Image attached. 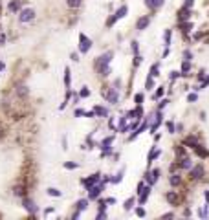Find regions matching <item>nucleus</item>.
Returning a JSON list of instances; mask_svg holds the SVG:
<instances>
[{
  "instance_id": "473e14b6",
  "label": "nucleus",
  "mask_w": 209,
  "mask_h": 220,
  "mask_svg": "<svg viewBox=\"0 0 209 220\" xmlns=\"http://www.w3.org/2000/svg\"><path fill=\"white\" fill-rule=\"evenodd\" d=\"M132 51H134V53H138V42H136V40L132 42Z\"/></svg>"
},
{
  "instance_id": "2eb2a0df",
  "label": "nucleus",
  "mask_w": 209,
  "mask_h": 220,
  "mask_svg": "<svg viewBox=\"0 0 209 220\" xmlns=\"http://www.w3.org/2000/svg\"><path fill=\"white\" fill-rule=\"evenodd\" d=\"M66 4H68L70 7H79L83 4V0H66Z\"/></svg>"
},
{
  "instance_id": "58836bf2",
  "label": "nucleus",
  "mask_w": 209,
  "mask_h": 220,
  "mask_svg": "<svg viewBox=\"0 0 209 220\" xmlns=\"http://www.w3.org/2000/svg\"><path fill=\"white\" fill-rule=\"evenodd\" d=\"M0 70H4V62H0Z\"/></svg>"
},
{
  "instance_id": "9b49d317",
  "label": "nucleus",
  "mask_w": 209,
  "mask_h": 220,
  "mask_svg": "<svg viewBox=\"0 0 209 220\" xmlns=\"http://www.w3.org/2000/svg\"><path fill=\"white\" fill-rule=\"evenodd\" d=\"M163 2H165V0H147V6L150 9H158L160 6H163Z\"/></svg>"
},
{
  "instance_id": "423d86ee",
  "label": "nucleus",
  "mask_w": 209,
  "mask_h": 220,
  "mask_svg": "<svg viewBox=\"0 0 209 220\" xmlns=\"http://www.w3.org/2000/svg\"><path fill=\"white\" fill-rule=\"evenodd\" d=\"M149 24H150V18H149V17H141V18L138 20V22H136V29L143 31V29H145Z\"/></svg>"
},
{
  "instance_id": "f8f14e48",
  "label": "nucleus",
  "mask_w": 209,
  "mask_h": 220,
  "mask_svg": "<svg viewBox=\"0 0 209 220\" xmlns=\"http://www.w3.org/2000/svg\"><path fill=\"white\" fill-rule=\"evenodd\" d=\"M165 198H167V202H171V204H178V194L176 193H167Z\"/></svg>"
},
{
  "instance_id": "a211bd4d",
  "label": "nucleus",
  "mask_w": 209,
  "mask_h": 220,
  "mask_svg": "<svg viewBox=\"0 0 209 220\" xmlns=\"http://www.w3.org/2000/svg\"><path fill=\"white\" fill-rule=\"evenodd\" d=\"M17 94H18V96H26V94H28V88H26L24 85H22V86H18V90H17Z\"/></svg>"
},
{
  "instance_id": "5701e85b",
  "label": "nucleus",
  "mask_w": 209,
  "mask_h": 220,
  "mask_svg": "<svg viewBox=\"0 0 209 220\" xmlns=\"http://www.w3.org/2000/svg\"><path fill=\"white\" fill-rule=\"evenodd\" d=\"M150 75H152V77H158V64H154V66H152V70H150Z\"/></svg>"
},
{
  "instance_id": "393cba45",
  "label": "nucleus",
  "mask_w": 209,
  "mask_h": 220,
  "mask_svg": "<svg viewBox=\"0 0 209 220\" xmlns=\"http://www.w3.org/2000/svg\"><path fill=\"white\" fill-rule=\"evenodd\" d=\"M189 68H191V64H189V61H185L183 64H182V70L183 72H189Z\"/></svg>"
},
{
  "instance_id": "aec40b11",
  "label": "nucleus",
  "mask_w": 209,
  "mask_h": 220,
  "mask_svg": "<svg viewBox=\"0 0 209 220\" xmlns=\"http://www.w3.org/2000/svg\"><path fill=\"white\" fill-rule=\"evenodd\" d=\"M48 194L50 196H61V191H57V189H53V187H51V189H48Z\"/></svg>"
},
{
  "instance_id": "ddd939ff",
  "label": "nucleus",
  "mask_w": 209,
  "mask_h": 220,
  "mask_svg": "<svg viewBox=\"0 0 209 220\" xmlns=\"http://www.w3.org/2000/svg\"><path fill=\"white\" fill-rule=\"evenodd\" d=\"M18 9H20V0H13V2L9 4V11L15 13V11H18Z\"/></svg>"
},
{
  "instance_id": "f704fd0d",
  "label": "nucleus",
  "mask_w": 209,
  "mask_h": 220,
  "mask_svg": "<svg viewBox=\"0 0 209 220\" xmlns=\"http://www.w3.org/2000/svg\"><path fill=\"white\" fill-rule=\"evenodd\" d=\"M182 28H183V31H189L191 29V24H182Z\"/></svg>"
},
{
  "instance_id": "6ab92c4d",
  "label": "nucleus",
  "mask_w": 209,
  "mask_h": 220,
  "mask_svg": "<svg viewBox=\"0 0 209 220\" xmlns=\"http://www.w3.org/2000/svg\"><path fill=\"white\" fill-rule=\"evenodd\" d=\"M171 183H172V185H178V183H180V176H178V174H172Z\"/></svg>"
},
{
  "instance_id": "4c0bfd02",
  "label": "nucleus",
  "mask_w": 209,
  "mask_h": 220,
  "mask_svg": "<svg viewBox=\"0 0 209 220\" xmlns=\"http://www.w3.org/2000/svg\"><path fill=\"white\" fill-rule=\"evenodd\" d=\"M167 129H169V132H174V127H172V123H167Z\"/></svg>"
},
{
  "instance_id": "20e7f679",
  "label": "nucleus",
  "mask_w": 209,
  "mask_h": 220,
  "mask_svg": "<svg viewBox=\"0 0 209 220\" xmlns=\"http://www.w3.org/2000/svg\"><path fill=\"white\" fill-rule=\"evenodd\" d=\"M127 11H128V7H127V6H121V7L117 9V11H116V15H114L112 18H110V20H108V26H112V24L116 22V20H117V18H121V17H125V13H127Z\"/></svg>"
},
{
  "instance_id": "dca6fc26",
  "label": "nucleus",
  "mask_w": 209,
  "mask_h": 220,
  "mask_svg": "<svg viewBox=\"0 0 209 220\" xmlns=\"http://www.w3.org/2000/svg\"><path fill=\"white\" fill-rule=\"evenodd\" d=\"M86 205H88V200H79L77 202V209H79V211H84Z\"/></svg>"
},
{
  "instance_id": "2f4dec72",
  "label": "nucleus",
  "mask_w": 209,
  "mask_h": 220,
  "mask_svg": "<svg viewBox=\"0 0 209 220\" xmlns=\"http://www.w3.org/2000/svg\"><path fill=\"white\" fill-rule=\"evenodd\" d=\"M64 167H66V169H75V167H77V163H66Z\"/></svg>"
},
{
  "instance_id": "412c9836",
  "label": "nucleus",
  "mask_w": 209,
  "mask_h": 220,
  "mask_svg": "<svg viewBox=\"0 0 209 220\" xmlns=\"http://www.w3.org/2000/svg\"><path fill=\"white\" fill-rule=\"evenodd\" d=\"M15 194H17V196H22V194H24V187H22V185L15 187Z\"/></svg>"
},
{
  "instance_id": "f03ea898",
  "label": "nucleus",
  "mask_w": 209,
  "mask_h": 220,
  "mask_svg": "<svg viewBox=\"0 0 209 220\" xmlns=\"http://www.w3.org/2000/svg\"><path fill=\"white\" fill-rule=\"evenodd\" d=\"M33 17H35V11H33V9H24V11H20L18 20L20 22H29V20H33Z\"/></svg>"
},
{
  "instance_id": "4468645a",
  "label": "nucleus",
  "mask_w": 209,
  "mask_h": 220,
  "mask_svg": "<svg viewBox=\"0 0 209 220\" xmlns=\"http://www.w3.org/2000/svg\"><path fill=\"white\" fill-rule=\"evenodd\" d=\"M97 180H99V174H94L92 178H88V180H84V185H88V187H92V185H94V183H95Z\"/></svg>"
},
{
  "instance_id": "b1692460",
  "label": "nucleus",
  "mask_w": 209,
  "mask_h": 220,
  "mask_svg": "<svg viewBox=\"0 0 209 220\" xmlns=\"http://www.w3.org/2000/svg\"><path fill=\"white\" fill-rule=\"evenodd\" d=\"M132 204H134V198H128V200L125 202V209H130V207H132Z\"/></svg>"
},
{
  "instance_id": "e433bc0d",
  "label": "nucleus",
  "mask_w": 209,
  "mask_h": 220,
  "mask_svg": "<svg viewBox=\"0 0 209 220\" xmlns=\"http://www.w3.org/2000/svg\"><path fill=\"white\" fill-rule=\"evenodd\" d=\"M165 107H167V99H163V101L160 103V108H165Z\"/></svg>"
},
{
  "instance_id": "9d476101",
  "label": "nucleus",
  "mask_w": 209,
  "mask_h": 220,
  "mask_svg": "<svg viewBox=\"0 0 209 220\" xmlns=\"http://www.w3.org/2000/svg\"><path fill=\"white\" fill-rule=\"evenodd\" d=\"M139 193H141V194H139V204H145V200H147V196L150 194V187H145V189H141Z\"/></svg>"
},
{
  "instance_id": "4be33fe9",
  "label": "nucleus",
  "mask_w": 209,
  "mask_h": 220,
  "mask_svg": "<svg viewBox=\"0 0 209 220\" xmlns=\"http://www.w3.org/2000/svg\"><path fill=\"white\" fill-rule=\"evenodd\" d=\"M171 44V31L167 29V31H165V46H169Z\"/></svg>"
},
{
  "instance_id": "ea45409f",
  "label": "nucleus",
  "mask_w": 209,
  "mask_h": 220,
  "mask_svg": "<svg viewBox=\"0 0 209 220\" xmlns=\"http://www.w3.org/2000/svg\"><path fill=\"white\" fill-rule=\"evenodd\" d=\"M0 136H2V132H0Z\"/></svg>"
},
{
  "instance_id": "c85d7f7f",
  "label": "nucleus",
  "mask_w": 209,
  "mask_h": 220,
  "mask_svg": "<svg viewBox=\"0 0 209 220\" xmlns=\"http://www.w3.org/2000/svg\"><path fill=\"white\" fill-rule=\"evenodd\" d=\"M134 99H136V103H138V105H141V101H143V96H141V94H136V97H134Z\"/></svg>"
},
{
  "instance_id": "39448f33",
  "label": "nucleus",
  "mask_w": 209,
  "mask_h": 220,
  "mask_svg": "<svg viewBox=\"0 0 209 220\" xmlns=\"http://www.w3.org/2000/svg\"><path fill=\"white\" fill-rule=\"evenodd\" d=\"M101 189H103V183H101V185H95V187L92 185L90 189H88V191H90V194H88V198H90V200H95V198L99 196V193H101Z\"/></svg>"
},
{
  "instance_id": "a878e982",
  "label": "nucleus",
  "mask_w": 209,
  "mask_h": 220,
  "mask_svg": "<svg viewBox=\"0 0 209 220\" xmlns=\"http://www.w3.org/2000/svg\"><path fill=\"white\" fill-rule=\"evenodd\" d=\"M88 96H90V90H88V88H83V90H81V97H88Z\"/></svg>"
},
{
  "instance_id": "bb28decb",
  "label": "nucleus",
  "mask_w": 209,
  "mask_h": 220,
  "mask_svg": "<svg viewBox=\"0 0 209 220\" xmlns=\"http://www.w3.org/2000/svg\"><path fill=\"white\" fill-rule=\"evenodd\" d=\"M64 83H66V86L70 85V70H66V77H64Z\"/></svg>"
},
{
  "instance_id": "6e6552de",
  "label": "nucleus",
  "mask_w": 209,
  "mask_h": 220,
  "mask_svg": "<svg viewBox=\"0 0 209 220\" xmlns=\"http://www.w3.org/2000/svg\"><path fill=\"white\" fill-rule=\"evenodd\" d=\"M189 17H191L189 7H182V9H180V13H178V22H183V20H187Z\"/></svg>"
},
{
  "instance_id": "c9c22d12",
  "label": "nucleus",
  "mask_w": 209,
  "mask_h": 220,
  "mask_svg": "<svg viewBox=\"0 0 209 220\" xmlns=\"http://www.w3.org/2000/svg\"><path fill=\"white\" fill-rule=\"evenodd\" d=\"M189 101H191V103L196 101V94H189Z\"/></svg>"
},
{
  "instance_id": "f3484780",
  "label": "nucleus",
  "mask_w": 209,
  "mask_h": 220,
  "mask_svg": "<svg viewBox=\"0 0 209 220\" xmlns=\"http://www.w3.org/2000/svg\"><path fill=\"white\" fill-rule=\"evenodd\" d=\"M95 114H99V116H103V118H106V116H108V112H106L103 107H95Z\"/></svg>"
},
{
  "instance_id": "7ed1b4c3",
  "label": "nucleus",
  "mask_w": 209,
  "mask_h": 220,
  "mask_svg": "<svg viewBox=\"0 0 209 220\" xmlns=\"http://www.w3.org/2000/svg\"><path fill=\"white\" fill-rule=\"evenodd\" d=\"M117 90H119V88H110L106 94L103 92V96H105V97H106L110 103H114V105H116V103H117V99H119V96H117Z\"/></svg>"
},
{
  "instance_id": "0eeeda50",
  "label": "nucleus",
  "mask_w": 209,
  "mask_h": 220,
  "mask_svg": "<svg viewBox=\"0 0 209 220\" xmlns=\"http://www.w3.org/2000/svg\"><path fill=\"white\" fill-rule=\"evenodd\" d=\"M202 174H204V167L202 165H196V167H193V169H191V178H194V180L202 178Z\"/></svg>"
},
{
  "instance_id": "f257e3e1",
  "label": "nucleus",
  "mask_w": 209,
  "mask_h": 220,
  "mask_svg": "<svg viewBox=\"0 0 209 220\" xmlns=\"http://www.w3.org/2000/svg\"><path fill=\"white\" fill-rule=\"evenodd\" d=\"M79 40H81V46H79V50H81V53H86L88 50H90V46H92V40L88 39L86 35H79Z\"/></svg>"
},
{
  "instance_id": "c756f323",
  "label": "nucleus",
  "mask_w": 209,
  "mask_h": 220,
  "mask_svg": "<svg viewBox=\"0 0 209 220\" xmlns=\"http://www.w3.org/2000/svg\"><path fill=\"white\" fill-rule=\"evenodd\" d=\"M136 215H138V216H145V211L139 207V209H136Z\"/></svg>"
},
{
  "instance_id": "1a4fd4ad",
  "label": "nucleus",
  "mask_w": 209,
  "mask_h": 220,
  "mask_svg": "<svg viewBox=\"0 0 209 220\" xmlns=\"http://www.w3.org/2000/svg\"><path fill=\"white\" fill-rule=\"evenodd\" d=\"M24 207L28 209L29 213H37V207H35V204H33V200H28V198H24Z\"/></svg>"
},
{
  "instance_id": "cd10ccee",
  "label": "nucleus",
  "mask_w": 209,
  "mask_h": 220,
  "mask_svg": "<svg viewBox=\"0 0 209 220\" xmlns=\"http://www.w3.org/2000/svg\"><path fill=\"white\" fill-rule=\"evenodd\" d=\"M194 4V0H185V4H183V7H189L191 9V6Z\"/></svg>"
},
{
  "instance_id": "72a5a7b5",
  "label": "nucleus",
  "mask_w": 209,
  "mask_h": 220,
  "mask_svg": "<svg viewBox=\"0 0 209 220\" xmlns=\"http://www.w3.org/2000/svg\"><path fill=\"white\" fill-rule=\"evenodd\" d=\"M161 94H163V86H160V90H158L156 94H154V97H160V96H161Z\"/></svg>"
},
{
  "instance_id": "7c9ffc66",
  "label": "nucleus",
  "mask_w": 209,
  "mask_h": 220,
  "mask_svg": "<svg viewBox=\"0 0 209 220\" xmlns=\"http://www.w3.org/2000/svg\"><path fill=\"white\" fill-rule=\"evenodd\" d=\"M183 55H185V61H191V57H193L189 50H187V51H185V53H183Z\"/></svg>"
}]
</instances>
